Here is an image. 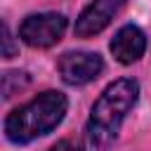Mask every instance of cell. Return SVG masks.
<instances>
[{
    "label": "cell",
    "instance_id": "ba28073f",
    "mask_svg": "<svg viewBox=\"0 0 151 151\" xmlns=\"http://www.w3.org/2000/svg\"><path fill=\"white\" fill-rule=\"evenodd\" d=\"M2 42H5V50H2V54L9 59V57H14V47H12V35H9V28L7 26H2Z\"/></svg>",
    "mask_w": 151,
    "mask_h": 151
},
{
    "label": "cell",
    "instance_id": "5b68a950",
    "mask_svg": "<svg viewBox=\"0 0 151 151\" xmlns=\"http://www.w3.org/2000/svg\"><path fill=\"white\" fill-rule=\"evenodd\" d=\"M125 7V0H92L78 17L76 21V35L78 38H90L99 31H104L118 12Z\"/></svg>",
    "mask_w": 151,
    "mask_h": 151
},
{
    "label": "cell",
    "instance_id": "7a4b0ae2",
    "mask_svg": "<svg viewBox=\"0 0 151 151\" xmlns=\"http://www.w3.org/2000/svg\"><path fill=\"white\" fill-rule=\"evenodd\" d=\"M137 97H139V85L132 78H120L101 92V97L92 106L90 123H87V130L94 144L104 146L116 139L120 123L137 104Z\"/></svg>",
    "mask_w": 151,
    "mask_h": 151
},
{
    "label": "cell",
    "instance_id": "3957f363",
    "mask_svg": "<svg viewBox=\"0 0 151 151\" xmlns=\"http://www.w3.org/2000/svg\"><path fill=\"white\" fill-rule=\"evenodd\" d=\"M66 31V17L59 12H40L28 14L19 28V35L31 47H52L61 40Z\"/></svg>",
    "mask_w": 151,
    "mask_h": 151
},
{
    "label": "cell",
    "instance_id": "6da1fadb",
    "mask_svg": "<svg viewBox=\"0 0 151 151\" xmlns=\"http://www.w3.org/2000/svg\"><path fill=\"white\" fill-rule=\"evenodd\" d=\"M68 101L61 92L47 90L28 104L14 109L5 118V134L14 144H28L35 137L52 132L66 116Z\"/></svg>",
    "mask_w": 151,
    "mask_h": 151
},
{
    "label": "cell",
    "instance_id": "52a82bcc",
    "mask_svg": "<svg viewBox=\"0 0 151 151\" xmlns=\"http://www.w3.org/2000/svg\"><path fill=\"white\" fill-rule=\"evenodd\" d=\"M50 151H83V146L78 142H71V139H59Z\"/></svg>",
    "mask_w": 151,
    "mask_h": 151
},
{
    "label": "cell",
    "instance_id": "277c9868",
    "mask_svg": "<svg viewBox=\"0 0 151 151\" xmlns=\"http://www.w3.org/2000/svg\"><path fill=\"white\" fill-rule=\"evenodd\" d=\"M104 68L97 52H66L59 59V73L68 85H85L94 80Z\"/></svg>",
    "mask_w": 151,
    "mask_h": 151
},
{
    "label": "cell",
    "instance_id": "8992f818",
    "mask_svg": "<svg viewBox=\"0 0 151 151\" xmlns=\"http://www.w3.org/2000/svg\"><path fill=\"white\" fill-rule=\"evenodd\" d=\"M111 52H113V57L120 64L137 61L146 52V35H144V31L139 26H134V24L123 26L113 35V40H111Z\"/></svg>",
    "mask_w": 151,
    "mask_h": 151
}]
</instances>
